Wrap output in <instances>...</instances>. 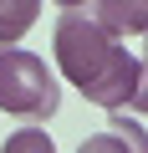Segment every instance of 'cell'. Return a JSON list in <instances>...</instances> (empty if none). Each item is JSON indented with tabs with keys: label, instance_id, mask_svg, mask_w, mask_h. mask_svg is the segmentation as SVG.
<instances>
[{
	"label": "cell",
	"instance_id": "6da1fadb",
	"mask_svg": "<svg viewBox=\"0 0 148 153\" xmlns=\"http://www.w3.org/2000/svg\"><path fill=\"white\" fill-rule=\"evenodd\" d=\"M51 46H56L61 76L87 102H97L107 112H123L128 102L143 107V61L128 46H118L107 31H97L82 5H66L56 16V41Z\"/></svg>",
	"mask_w": 148,
	"mask_h": 153
},
{
	"label": "cell",
	"instance_id": "7a4b0ae2",
	"mask_svg": "<svg viewBox=\"0 0 148 153\" xmlns=\"http://www.w3.org/2000/svg\"><path fill=\"white\" fill-rule=\"evenodd\" d=\"M61 107V82L46 71V61L36 51H0V112L10 117H26L31 128L46 123L51 112Z\"/></svg>",
	"mask_w": 148,
	"mask_h": 153
},
{
	"label": "cell",
	"instance_id": "3957f363",
	"mask_svg": "<svg viewBox=\"0 0 148 153\" xmlns=\"http://www.w3.org/2000/svg\"><path fill=\"white\" fill-rule=\"evenodd\" d=\"M87 10V21L97 26V31H107L112 41L123 36V31H143L148 26V10L138 5V0H128V5H123V0H97V5H82Z\"/></svg>",
	"mask_w": 148,
	"mask_h": 153
},
{
	"label": "cell",
	"instance_id": "277c9868",
	"mask_svg": "<svg viewBox=\"0 0 148 153\" xmlns=\"http://www.w3.org/2000/svg\"><path fill=\"white\" fill-rule=\"evenodd\" d=\"M36 16H41L36 0H0V46L10 51V41H21L36 26Z\"/></svg>",
	"mask_w": 148,
	"mask_h": 153
},
{
	"label": "cell",
	"instance_id": "5b68a950",
	"mask_svg": "<svg viewBox=\"0 0 148 153\" xmlns=\"http://www.w3.org/2000/svg\"><path fill=\"white\" fill-rule=\"evenodd\" d=\"M0 153H56V143H51L46 128H16L5 143H0Z\"/></svg>",
	"mask_w": 148,
	"mask_h": 153
},
{
	"label": "cell",
	"instance_id": "8992f818",
	"mask_svg": "<svg viewBox=\"0 0 148 153\" xmlns=\"http://www.w3.org/2000/svg\"><path fill=\"white\" fill-rule=\"evenodd\" d=\"M77 153H133L123 138H112V133H92V138H82V148Z\"/></svg>",
	"mask_w": 148,
	"mask_h": 153
}]
</instances>
